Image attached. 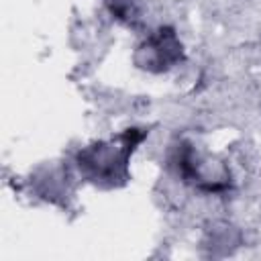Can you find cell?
Masks as SVG:
<instances>
[{
  "instance_id": "cell-1",
  "label": "cell",
  "mask_w": 261,
  "mask_h": 261,
  "mask_svg": "<svg viewBox=\"0 0 261 261\" xmlns=\"http://www.w3.org/2000/svg\"><path fill=\"white\" fill-rule=\"evenodd\" d=\"M149 133L151 126H128L77 149L73 165L80 177L98 190L124 188L130 181V159Z\"/></svg>"
},
{
  "instance_id": "cell-2",
  "label": "cell",
  "mask_w": 261,
  "mask_h": 261,
  "mask_svg": "<svg viewBox=\"0 0 261 261\" xmlns=\"http://www.w3.org/2000/svg\"><path fill=\"white\" fill-rule=\"evenodd\" d=\"M169 167L175 171L181 184L202 194H228L234 188L232 173L224 161L200 153L194 143L179 139L167 153Z\"/></svg>"
},
{
  "instance_id": "cell-3",
  "label": "cell",
  "mask_w": 261,
  "mask_h": 261,
  "mask_svg": "<svg viewBox=\"0 0 261 261\" xmlns=\"http://www.w3.org/2000/svg\"><path fill=\"white\" fill-rule=\"evenodd\" d=\"M186 61V49L171 24H161L149 33L135 49L133 63L147 73H165Z\"/></svg>"
},
{
  "instance_id": "cell-4",
  "label": "cell",
  "mask_w": 261,
  "mask_h": 261,
  "mask_svg": "<svg viewBox=\"0 0 261 261\" xmlns=\"http://www.w3.org/2000/svg\"><path fill=\"white\" fill-rule=\"evenodd\" d=\"M104 4H106V8H108V12L116 18V20H120V22H135V18H137V0H104Z\"/></svg>"
}]
</instances>
